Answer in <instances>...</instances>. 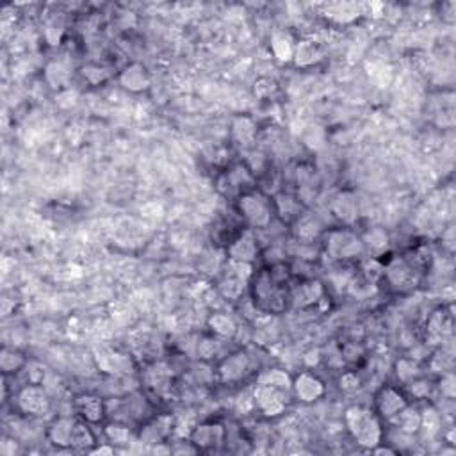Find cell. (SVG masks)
<instances>
[{
	"label": "cell",
	"mask_w": 456,
	"mask_h": 456,
	"mask_svg": "<svg viewBox=\"0 0 456 456\" xmlns=\"http://www.w3.org/2000/svg\"><path fill=\"white\" fill-rule=\"evenodd\" d=\"M344 423L350 435L360 448L373 449L382 444L383 430L378 414L366 407H350L344 414Z\"/></svg>",
	"instance_id": "6da1fadb"
},
{
	"label": "cell",
	"mask_w": 456,
	"mask_h": 456,
	"mask_svg": "<svg viewBox=\"0 0 456 456\" xmlns=\"http://www.w3.org/2000/svg\"><path fill=\"white\" fill-rule=\"evenodd\" d=\"M237 210L251 228H266L273 219L271 203L257 191L241 194L237 198Z\"/></svg>",
	"instance_id": "7a4b0ae2"
},
{
	"label": "cell",
	"mask_w": 456,
	"mask_h": 456,
	"mask_svg": "<svg viewBox=\"0 0 456 456\" xmlns=\"http://www.w3.org/2000/svg\"><path fill=\"white\" fill-rule=\"evenodd\" d=\"M325 248L326 253H328L333 260L358 259V257H362V253L366 251L362 237H358L355 232L346 230V228H337V230L328 232Z\"/></svg>",
	"instance_id": "3957f363"
},
{
	"label": "cell",
	"mask_w": 456,
	"mask_h": 456,
	"mask_svg": "<svg viewBox=\"0 0 456 456\" xmlns=\"http://www.w3.org/2000/svg\"><path fill=\"white\" fill-rule=\"evenodd\" d=\"M253 296L255 303H259V307L267 312H280L285 307V294L280 289L278 280L267 271L260 273L255 280Z\"/></svg>",
	"instance_id": "277c9868"
},
{
	"label": "cell",
	"mask_w": 456,
	"mask_h": 456,
	"mask_svg": "<svg viewBox=\"0 0 456 456\" xmlns=\"http://www.w3.org/2000/svg\"><path fill=\"white\" fill-rule=\"evenodd\" d=\"M253 403L266 417H278L287 407V392L271 385L257 383L253 391Z\"/></svg>",
	"instance_id": "5b68a950"
},
{
	"label": "cell",
	"mask_w": 456,
	"mask_h": 456,
	"mask_svg": "<svg viewBox=\"0 0 456 456\" xmlns=\"http://www.w3.org/2000/svg\"><path fill=\"white\" fill-rule=\"evenodd\" d=\"M17 403L24 414L40 417L50 410V396L40 383H31L18 392Z\"/></svg>",
	"instance_id": "8992f818"
},
{
	"label": "cell",
	"mask_w": 456,
	"mask_h": 456,
	"mask_svg": "<svg viewBox=\"0 0 456 456\" xmlns=\"http://www.w3.org/2000/svg\"><path fill=\"white\" fill-rule=\"evenodd\" d=\"M383 275H385L387 282L391 284V287L396 289V291H410L417 284L415 266L405 259H392L383 267Z\"/></svg>",
	"instance_id": "52a82bcc"
},
{
	"label": "cell",
	"mask_w": 456,
	"mask_h": 456,
	"mask_svg": "<svg viewBox=\"0 0 456 456\" xmlns=\"http://www.w3.org/2000/svg\"><path fill=\"white\" fill-rule=\"evenodd\" d=\"M374 403H376V414H378L380 419L392 421L399 412L407 407L408 399L398 389L385 385L378 391V394L374 398Z\"/></svg>",
	"instance_id": "ba28073f"
},
{
	"label": "cell",
	"mask_w": 456,
	"mask_h": 456,
	"mask_svg": "<svg viewBox=\"0 0 456 456\" xmlns=\"http://www.w3.org/2000/svg\"><path fill=\"white\" fill-rule=\"evenodd\" d=\"M225 428L219 423L198 424L191 432V442L198 448V451H214L221 448L225 442Z\"/></svg>",
	"instance_id": "9c48e42d"
},
{
	"label": "cell",
	"mask_w": 456,
	"mask_h": 456,
	"mask_svg": "<svg viewBox=\"0 0 456 456\" xmlns=\"http://www.w3.org/2000/svg\"><path fill=\"white\" fill-rule=\"evenodd\" d=\"M251 369V360L244 351H235L230 357L223 358L218 367V376L223 383H235L246 378Z\"/></svg>",
	"instance_id": "30bf717a"
},
{
	"label": "cell",
	"mask_w": 456,
	"mask_h": 456,
	"mask_svg": "<svg viewBox=\"0 0 456 456\" xmlns=\"http://www.w3.org/2000/svg\"><path fill=\"white\" fill-rule=\"evenodd\" d=\"M292 392L301 403H314L325 394V383L310 371H303L292 380Z\"/></svg>",
	"instance_id": "8fae6325"
},
{
	"label": "cell",
	"mask_w": 456,
	"mask_h": 456,
	"mask_svg": "<svg viewBox=\"0 0 456 456\" xmlns=\"http://www.w3.org/2000/svg\"><path fill=\"white\" fill-rule=\"evenodd\" d=\"M96 366L100 371L111 376H119V374L132 373V360L128 355L119 353L115 350H107V348H100L95 353Z\"/></svg>",
	"instance_id": "7c38bea8"
},
{
	"label": "cell",
	"mask_w": 456,
	"mask_h": 456,
	"mask_svg": "<svg viewBox=\"0 0 456 456\" xmlns=\"http://www.w3.org/2000/svg\"><path fill=\"white\" fill-rule=\"evenodd\" d=\"M173 432V417L171 415H157L149 423H144L141 426L140 440L146 446H155L160 442H166Z\"/></svg>",
	"instance_id": "4fadbf2b"
},
{
	"label": "cell",
	"mask_w": 456,
	"mask_h": 456,
	"mask_svg": "<svg viewBox=\"0 0 456 456\" xmlns=\"http://www.w3.org/2000/svg\"><path fill=\"white\" fill-rule=\"evenodd\" d=\"M226 251H228V259L234 262L253 264L259 257V244L250 232H244V234L237 235L234 241H230Z\"/></svg>",
	"instance_id": "5bb4252c"
},
{
	"label": "cell",
	"mask_w": 456,
	"mask_h": 456,
	"mask_svg": "<svg viewBox=\"0 0 456 456\" xmlns=\"http://www.w3.org/2000/svg\"><path fill=\"white\" fill-rule=\"evenodd\" d=\"M75 424H77V421H75L74 417H66V415H61L58 419H53L49 426V432H47L50 444L59 449L70 448Z\"/></svg>",
	"instance_id": "9a60e30c"
},
{
	"label": "cell",
	"mask_w": 456,
	"mask_h": 456,
	"mask_svg": "<svg viewBox=\"0 0 456 456\" xmlns=\"http://www.w3.org/2000/svg\"><path fill=\"white\" fill-rule=\"evenodd\" d=\"M119 84L132 93H141V91L149 90L150 74L143 65L132 62L119 71Z\"/></svg>",
	"instance_id": "2e32d148"
},
{
	"label": "cell",
	"mask_w": 456,
	"mask_h": 456,
	"mask_svg": "<svg viewBox=\"0 0 456 456\" xmlns=\"http://www.w3.org/2000/svg\"><path fill=\"white\" fill-rule=\"evenodd\" d=\"M74 408L75 412L81 415V419L91 424L100 423V421L103 419V415H105V403H103L99 396L93 394L78 396V398L75 399Z\"/></svg>",
	"instance_id": "e0dca14e"
},
{
	"label": "cell",
	"mask_w": 456,
	"mask_h": 456,
	"mask_svg": "<svg viewBox=\"0 0 456 456\" xmlns=\"http://www.w3.org/2000/svg\"><path fill=\"white\" fill-rule=\"evenodd\" d=\"M296 40L289 31H276L271 36V53L278 62H291L294 58Z\"/></svg>",
	"instance_id": "ac0fdd59"
},
{
	"label": "cell",
	"mask_w": 456,
	"mask_h": 456,
	"mask_svg": "<svg viewBox=\"0 0 456 456\" xmlns=\"http://www.w3.org/2000/svg\"><path fill=\"white\" fill-rule=\"evenodd\" d=\"M323 59V50L319 49V45L310 40H301L296 42V49H294V65L301 66V68H307V66H312L316 62H319Z\"/></svg>",
	"instance_id": "d6986e66"
},
{
	"label": "cell",
	"mask_w": 456,
	"mask_h": 456,
	"mask_svg": "<svg viewBox=\"0 0 456 456\" xmlns=\"http://www.w3.org/2000/svg\"><path fill=\"white\" fill-rule=\"evenodd\" d=\"M335 218L342 223H353L358 218V202L351 193H341L332 203Z\"/></svg>",
	"instance_id": "ffe728a7"
},
{
	"label": "cell",
	"mask_w": 456,
	"mask_h": 456,
	"mask_svg": "<svg viewBox=\"0 0 456 456\" xmlns=\"http://www.w3.org/2000/svg\"><path fill=\"white\" fill-rule=\"evenodd\" d=\"M323 298V285L317 280H307L292 291V300L300 307H310Z\"/></svg>",
	"instance_id": "44dd1931"
},
{
	"label": "cell",
	"mask_w": 456,
	"mask_h": 456,
	"mask_svg": "<svg viewBox=\"0 0 456 456\" xmlns=\"http://www.w3.org/2000/svg\"><path fill=\"white\" fill-rule=\"evenodd\" d=\"M391 423H394L396 428H398L401 433H407V435H415V433L421 432V412L415 410V408H410L407 405L403 410L396 415Z\"/></svg>",
	"instance_id": "7402d4cb"
},
{
	"label": "cell",
	"mask_w": 456,
	"mask_h": 456,
	"mask_svg": "<svg viewBox=\"0 0 456 456\" xmlns=\"http://www.w3.org/2000/svg\"><path fill=\"white\" fill-rule=\"evenodd\" d=\"M45 81L53 90H62L70 81V68L65 61H50L45 68Z\"/></svg>",
	"instance_id": "603a6c76"
},
{
	"label": "cell",
	"mask_w": 456,
	"mask_h": 456,
	"mask_svg": "<svg viewBox=\"0 0 456 456\" xmlns=\"http://www.w3.org/2000/svg\"><path fill=\"white\" fill-rule=\"evenodd\" d=\"M209 328L214 335H218L221 339H232L237 333V325H235L234 317L223 312H216L209 317Z\"/></svg>",
	"instance_id": "cb8c5ba5"
},
{
	"label": "cell",
	"mask_w": 456,
	"mask_h": 456,
	"mask_svg": "<svg viewBox=\"0 0 456 456\" xmlns=\"http://www.w3.org/2000/svg\"><path fill=\"white\" fill-rule=\"evenodd\" d=\"M257 383L260 385H271L276 387V389H282L285 392L292 391V378L289 376V373H285L284 369H266L257 376Z\"/></svg>",
	"instance_id": "d4e9b609"
},
{
	"label": "cell",
	"mask_w": 456,
	"mask_h": 456,
	"mask_svg": "<svg viewBox=\"0 0 456 456\" xmlns=\"http://www.w3.org/2000/svg\"><path fill=\"white\" fill-rule=\"evenodd\" d=\"M426 330L428 335H430L433 341H440L446 333L451 332V319L448 317L446 310H442V308L435 310V312L430 316V319H428Z\"/></svg>",
	"instance_id": "484cf974"
},
{
	"label": "cell",
	"mask_w": 456,
	"mask_h": 456,
	"mask_svg": "<svg viewBox=\"0 0 456 456\" xmlns=\"http://www.w3.org/2000/svg\"><path fill=\"white\" fill-rule=\"evenodd\" d=\"M232 132H234V137L239 143L248 146V144L253 143L255 136H257V125H255L253 119L248 118V116H241V118H237L234 121Z\"/></svg>",
	"instance_id": "4316f807"
},
{
	"label": "cell",
	"mask_w": 456,
	"mask_h": 456,
	"mask_svg": "<svg viewBox=\"0 0 456 456\" xmlns=\"http://www.w3.org/2000/svg\"><path fill=\"white\" fill-rule=\"evenodd\" d=\"M95 446V433L91 432L90 426L86 423L77 421L74 430V437H71L70 448L78 449V451H90Z\"/></svg>",
	"instance_id": "83f0119b"
},
{
	"label": "cell",
	"mask_w": 456,
	"mask_h": 456,
	"mask_svg": "<svg viewBox=\"0 0 456 456\" xmlns=\"http://www.w3.org/2000/svg\"><path fill=\"white\" fill-rule=\"evenodd\" d=\"M25 357L17 350H9V348H4V350L0 351V367H2V373L4 374H11V373H18L22 367H25Z\"/></svg>",
	"instance_id": "f1b7e54d"
},
{
	"label": "cell",
	"mask_w": 456,
	"mask_h": 456,
	"mask_svg": "<svg viewBox=\"0 0 456 456\" xmlns=\"http://www.w3.org/2000/svg\"><path fill=\"white\" fill-rule=\"evenodd\" d=\"M244 284H246V280L239 278V276L232 275V273L228 271L225 278L219 282V291H221L223 296L228 298V300H237V298H241V294H243Z\"/></svg>",
	"instance_id": "f546056e"
},
{
	"label": "cell",
	"mask_w": 456,
	"mask_h": 456,
	"mask_svg": "<svg viewBox=\"0 0 456 456\" xmlns=\"http://www.w3.org/2000/svg\"><path fill=\"white\" fill-rule=\"evenodd\" d=\"M421 430L428 433V437H437L442 430V417L435 408H426L421 412Z\"/></svg>",
	"instance_id": "4dcf8cb0"
},
{
	"label": "cell",
	"mask_w": 456,
	"mask_h": 456,
	"mask_svg": "<svg viewBox=\"0 0 456 456\" xmlns=\"http://www.w3.org/2000/svg\"><path fill=\"white\" fill-rule=\"evenodd\" d=\"M103 433H105L107 440L115 446H127L132 439L130 430H128L125 424H116V423L107 424Z\"/></svg>",
	"instance_id": "1f68e13d"
},
{
	"label": "cell",
	"mask_w": 456,
	"mask_h": 456,
	"mask_svg": "<svg viewBox=\"0 0 456 456\" xmlns=\"http://www.w3.org/2000/svg\"><path fill=\"white\" fill-rule=\"evenodd\" d=\"M358 8L353 4H333L330 6V15L326 17L333 18L339 24H346V22H353L358 17Z\"/></svg>",
	"instance_id": "d6a6232c"
},
{
	"label": "cell",
	"mask_w": 456,
	"mask_h": 456,
	"mask_svg": "<svg viewBox=\"0 0 456 456\" xmlns=\"http://www.w3.org/2000/svg\"><path fill=\"white\" fill-rule=\"evenodd\" d=\"M362 241H364V246L371 248L373 251H383L389 246V235L382 228H374V230L367 232L366 237Z\"/></svg>",
	"instance_id": "836d02e7"
},
{
	"label": "cell",
	"mask_w": 456,
	"mask_h": 456,
	"mask_svg": "<svg viewBox=\"0 0 456 456\" xmlns=\"http://www.w3.org/2000/svg\"><path fill=\"white\" fill-rule=\"evenodd\" d=\"M396 374H398V378L401 380V382H412V380L417 378V374H419V367H417V364L412 360H407V358H403V360H399L398 364H396Z\"/></svg>",
	"instance_id": "e575fe53"
},
{
	"label": "cell",
	"mask_w": 456,
	"mask_h": 456,
	"mask_svg": "<svg viewBox=\"0 0 456 456\" xmlns=\"http://www.w3.org/2000/svg\"><path fill=\"white\" fill-rule=\"evenodd\" d=\"M317 234H319V223L317 221L310 218H303L298 221V237H301L303 241H310Z\"/></svg>",
	"instance_id": "d590c367"
},
{
	"label": "cell",
	"mask_w": 456,
	"mask_h": 456,
	"mask_svg": "<svg viewBox=\"0 0 456 456\" xmlns=\"http://www.w3.org/2000/svg\"><path fill=\"white\" fill-rule=\"evenodd\" d=\"M339 385L344 392H355L360 389V378H358V374L350 371V373H344L339 380Z\"/></svg>",
	"instance_id": "8d00e7d4"
},
{
	"label": "cell",
	"mask_w": 456,
	"mask_h": 456,
	"mask_svg": "<svg viewBox=\"0 0 456 456\" xmlns=\"http://www.w3.org/2000/svg\"><path fill=\"white\" fill-rule=\"evenodd\" d=\"M439 389L440 392H442V396H446V398L453 399L455 398V374L451 373V371H448V373L442 374V378H440L439 382Z\"/></svg>",
	"instance_id": "74e56055"
},
{
	"label": "cell",
	"mask_w": 456,
	"mask_h": 456,
	"mask_svg": "<svg viewBox=\"0 0 456 456\" xmlns=\"http://www.w3.org/2000/svg\"><path fill=\"white\" fill-rule=\"evenodd\" d=\"M276 90V84L275 81H271V78H259L257 83H255V93L260 96V99H266V96H269L273 93V91Z\"/></svg>",
	"instance_id": "f35d334b"
},
{
	"label": "cell",
	"mask_w": 456,
	"mask_h": 456,
	"mask_svg": "<svg viewBox=\"0 0 456 456\" xmlns=\"http://www.w3.org/2000/svg\"><path fill=\"white\" fill-rule=\"evenodd\" d=\"M214 355H216V341L203 339V341L198 342V357L203 358V360H209Z\"/></svg>",
	"instance_id": "ab89813d"
},
{
	"label": "cell",
	"mask_w": 456,
	"mask_h": 456,
	"mask_svg": "<svg viewBox=\"0 0 456 456\" xmlns=\"http://www.w3.org/2000/svg\"><path fill=\"white\" fill-rule=\"evenodd\" d=\"M408 383H410V391L415 398H426V396L430 394V391H432L430 383L424 382V380H412V382Z\"/></svg>",
	"instance_id": "60d3db41"
},
{
	"label": "cell",
	"mask_w": 456,
	"mask_h": 456,
	"mask_svg": "<svg viewBox=\"0 0 456 456\" xmlns=\"http://www.w3.org/2000/svg\"><path fill=\"white\" fill-rule=\"evenodd\" d=\"M91 455H112L115 453V448H111V446H103V448H99V449H90Z\"/></svg>",
	"instance_id": "b9f144b4"
},
{
	"label": "cell",
	"mask_w": 456,
	"mask_h": 456,
	"mask_svg": "<svg viewBox=\"0 0 456 456\" xmlns=\"http://www.w3.org/2000/svg\"><path fill=\"white\" fill-rule=\"evenodd\" d=\"M373 453H376V455H396V449H391V448H383L382 444H378L376 448L371 449Z\"/></svg>",
	"instance_id": "7bdbcfd3"
}]
</instances>
